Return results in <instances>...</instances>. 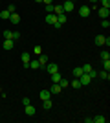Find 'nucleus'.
Here are the masks:
<instances>
[{
  "instance_id": "obj_1",
  "label": "nucleus",
  "mask_w": 110,
  "mask_h": 123,
  "mask_svg": "<svg viewBox=\"0 0 110 123\" xmlns=\"http://www.w3.org/2000/svg\"><path fill=\"white\" fill-rule=\"evenodd\" d=\"M92 15V7L90 6H81L79 7V17H83V18H86V17Z\"/></svg>"
},
{
  "instance_id": "obj_2",
  "label": "nucleus",
  "mask_w": 110,
  "mask_h": 123,
  "mask_svg": "<svg viewBox=\"0 0 110 123\" xmlns=\"http://www.w3.org/2000/svg\"><path fill=\"white\" fill-rule=\"evenodd\" d=\"M63 9H64V13H72V11L75 9V2H73V0H66L63 4Z\"/></svg>"
},
{
  "instance_id": "obj_3",
  "label": "nucleus",
  "mask_w": 110,
  "mask_h": 123,
  "mask_svg": "<svg viewBox=\"0 0 110 123\" xmlns=\"http://www.w3.org/2000/svg\"><path fill=\"white\" fill-rule=\"evenodd\" d=\"M81 68H83V72H84V74H88V75L92 77V79H94V77L97 75V72H95L94 68H92V64H83Z\"/></svg>"
},
{
  "instance_id": "obj_4",
  "label": "nucleus",
  "mask_w": 110,
  "mask_h": 123,
  "mask_svg": "<svg viewBox=\"0 0 110 123\" xmlns=\"http://www.w3.org/2000/svg\"><path fill=\"white\" fill-rule=\"evenodd\" d=\"M79 81H81V86H86V85H90V81H92V77L88 75V74H83L81 77H77Z\"/></svg>"
},
{
  "instance_id": "obj_5",
  "label": "nucleus",
  "mask_w": 110,
  "mask_h": 123,
  "mask_svg": "<svg viewBox=\"0 0 110 123\" xmlns=\"http://www.w3.org/2000/svg\"><path fill=\"white\" fill-rule=\"evenodd\" d=\"M46 72L52 75V74H55V72H59V66L55 64V62H48L46 64Z\"/></svg>"
},
{
  "instance_id": "obj_6",
  "label": "nucleus",
  "mask_w": 110,
  "mask_h": 123,
  "mask_svg": "<svg viewBox=\"0 0 110 123\" xmlns=\"http://www.w3.org/2000/svg\"><path fill=\"white\" fill-rule=\"evenodd\" d=\"M39 98L42 99V101H46V99L52 98V92H50V88H44V90H41V94H39Z\"/></svg>"
},
{
  "instance_id": "obj_7",
  "label": "nucleus",
  "mask_w": 110,
  "mask_h": 123,
  "mask_svg": "<svg viewBox=\"0 0 110 123\" xmlns=\"http://www.w3.org/2000/svg\"><path fill=\"white\" fill-rule=\"evenodd\" d=\"M55 22H57V15H55V13H46V24H55Z\"/></svg>"
},
{
  "instance_id": "obj_8",
  "label": "nucleus",
  "mask_w": 110,
  "mask_h": 123,
  "mask_svg": "<svg viewBox=\"0 0 110 123\" xmlns=\"http://www.w3.org/2000/svg\"><path fill=\"white\" fill-rule=\"evenodd\" d=\"M97 13H99V17H101V18H108L110 9H108V7H99V9H97Z\"/></svg>"
},
{
  "instance_id": "obj_9",
  "label": "nucleus",
  "mask_w": 110,
  "mask_h": 123,
  "mask_svg": "<svg viewBox=\"0 0 110 123\" xmlns=\"http://www.w3.org/2000/svg\"><path fill=\"white\" fill-rule=\"evenodd\" d=\"M20 59H22V62H24V66L28 68V62L31 61V53H28V51H24V53L20 55Z\"/></svg>"
},
{
  "instance_id": "obj_10",
  "label": "nucleus",
  "mask_w": 110,
  "mask_h": 123,
  "mask_svg": "<svg viewBox=\"0 0 110 123\" xmlns=\"http://www.w3.org/2000/svg\"><path fill=\"white\" fill-rule=\"evenodd\" d=\"M13 46H15L13 39H4V50H13Z\"/></svg>"
},
{
  "instance_id": "obj_11",
  "label": "nucleus",
  "mask_w": 110,
  "mask_h": 123,
  "mask_svg": "<svg viewBox=\"0 0 110 123\" xmlns=\"http://www.w3.org/2000/svg\"><path fill=\"white\" fill-rule=\"evenodd\" d=\"M9 22L11 24H18V22H20V15H18V13H11V17H9Z\"/></svg>"
},
{
  "instance_id": "obj_12",
  "label": "nucleus",
  "mask_w": 110,
  "mask_h": 123,
  "mask_svg": "<svg viewBox=\"0 0 110 123\" xmlns=\"http://www.w3.org/2000/svg\"><path fill=\"white\" fill-rule=\"evenodd\" d=\"M53 13H55V15H63V13H64L63 4H53Z\"/></svg>"
},
{
  "instance_id": "obj_13",
  "label": "nucleus",
  "mask_w": 110,
  "mask_h": 123,
  "mask_svg": "<svg viewBox=\"0 0 110 123\" xmlns=\"http://www.w3.org/2000/svg\"><path fill=\"white\" fill-rule=\"evenodd\" d=\"M61 90H63V88H61V85H59V83H53L52 86H50V92H52V94H59Z\"/></svg>"
},
{
  "instance_id": "obj_14",
  "label": "nucleus",
  "mask_w": 110,
  "mask_h": 123,
  "mask_svg": "<svg viewBox=\"0 0 110 123\" xmlns=\"http://www.w3.org/2000/svg\"><path fill=\"white\" fill-rule=\"evenodd\" d=\"M37 61H39V64H41V66H46V64H48V57L44 55V53H41V55H39V59H37Z\"/></svg>"
},
{
  "instance_id": "obj_15",
  "label": "nucleus",
  "mask_w": 110,
  "mask_h": 123,
  "mask_svg": "<svg viewBox=\"0 0 110 123\" xmlns=\"http://www.w3.org/2000/svg\"><path fill=\"white\" fill-rule=\"evenodd\" d=\"M28 68H33V70H37V68H41V64H39V61H37V59H31V61L28 62Z\"/></svg>"
},
{
  "instance_id": "obj_16",
  "label": "nucleus",
  "mask_w": 110,
  "mask_h": 123,
  "mask_svg": "<svg viewBox=\"0 0 110 123\" xmlns=\"http://www.w3.org/2000/svg\"><path fill=\"white\" fill-rule=\"evenodd\" d=\"M9 17H11V13L7 9H2V11H0V18H2V20H9Z\"/></svg>"
},
{
  "instance_id": "obj_17",
  "label": "nucleus",
  "mask_w": 110,
  "mask_h": 123,
  "mask_svg": "<svg viewBox=\"0 0 110 123\" xmlns=\"http://www.w3.org/2000/svg\"><path fill=\"white\" fill-rule=\"evenodd\" d=\"M72 74H73V77H81L84 72H83V68H81V66H75V68H73V72H72Z\"/></svg>"
},
{
  "instance_id": "obj_18",
  "label": "nucleus",
  "mask_w": 110,
  "mask_h": 123,
  "mask_svg": "<svg viewBox=\"0 0 110 123\" xmlns=\"http://www.w3.org/2000/svg\"><path fill=\"white\" fill-rule=\"evenodd\" d=\"M66 20H68V17L64 15V13H63V15H57V24H59V26H63Z\"/></svg>"
},
{
  "instance_id": "obj_19",
  "label": "nucleus",
  "mask_w": 110,
  "mask_h": 123,
  "mask_svg": "<svg viewBox=\"0 0 110 123\" xmlns=\"http://www.w3.org/2000/svg\"><path fill=\"white\" fill-rule=\"evenodd\" d=\"M95 44H97V46H105V35H97L95 37Z\"/></svg>"
},
{
  "instance_id": "obj_20",
  "label": "nucleus",
  "mask_w": 110,
  "mask_h": 123,
  "mask_svg": "<svg viewBox=\"0 0 110 123\" xmlns=\"http://www.w3.org/2000/svg\"><path fill=\"white\" fill-rule=\"evenodd\" d=\"M26 114H28V116H33V114H35V107H33L31 103L26 105Z\"/></svg>"
},
{
  "instance_id": "obj_21",
  "label": "nucleus",
  "mask_w": 110,
  "mask_h": 123,
  "mask_svg": "<svg viewBox=\"0 0 110 123\" xmlns=\"http://www.w3.org/2000/svg\"><path fill=\"white\" fill-rule=\"evenodd\" d=\"M61 79H63V75H61V74H59V72L52 74V81H53V83H59V81H61Z\"/></svg>"
},
{
  "instance_id": "obj_22",
  "label": "nucleus",
  "mask_w": 110,
  "mask_h": 123,
  "mask_svg": "<svg viewBox=\"0 0 110 123\" xmlns=\"http://www.w3.org/2000/svg\"><path fill=\"white\" fill-rule=\"evenodd\" d=\"M97 75H99L101 79H105V81H108V79H110V74L106 72V70H103V72H99V74H97Z\"/></svg>"
},
{
  "instance_id": "obj_23",
  "label": "nucleus",
  "mask_w": 110,
  "mask_h": 123,
  "mask_svg": "<svg viewBox=\"0 0 110 123\" xmlns=\"http://www.w3.org/2000/svg\"><path fill=\"white\" fill-rule=\"evenodd\" d=\"M52 105H53V103L50 101V99H46V101H42V108H44V110H50V108H52Z\"/></svg>"
},
{
  "instance_id": "obj_24",
  "label": "nucleus",
  "mask_w": 110,
  "mask_h": 123,
  "mask_svg": "<svg viewBox=\"0 0 110 123\" xmlns=\"http://www.w3.org/2000/svg\"><path fill=\"white\" fill-rule=\"evenodd\" d=\"M70 86H73V88H81V81H79L77 77H75V79H73V81L70 83Z\"/></svg>"
},
{
  "instance_id": "obj_25",
  "label": "nucleus",
  "mask_w": 110,
  "mask_h": 123,
  "mask_svg": "<svg viewBox=\"0 0 110 123\" xmlns=\"http://www.w3.org/2000/svg\"><path fill=\"white\" fill-rule=\"evenodd\" d=\"M59 85H61V88H68L70 86V81H68V79H61Z\"/></svg>"
},
{
  "instance_id": "obj_26",
  "label": "nucleus",
  "mask_w": 110,
  "mask_h": 123,
  "mask_svg": "<svg viewBox=\"0 0 110 123\" xmlns=\"http://www.w3.org/2000/svg\"><path fill=\"white\" fill-rule=\"evenodd\" d=\"M94 121L95 123H106V118H105V116H95Z\"/></svg>"
},
{
  "instance_id": "obj_27",
  "label": "nucleus",
  "mask_w": 110,
  "mask_h": 123,
  "mask_svg": "<svg viewBox=\"0 0 110 123\" xmlns=\"http://www.w3.org/2000/svg\"><path fill=\"white\" fill-rule=\"evenodd\" d=\"M11 39H13V41H18V39H20V33H18V31H11Z\"/></svg>"
},
{
  "instance_id": "obj_28",
  "label": "nucleus",
  "mask_w": 110,
  "mask_h": 123,
  "mask_svg": "<svg viewBox=\"0 0 110 123\" xmlns=\"http://www.w3.org/2000/svg\"><path fill=\"white\" fill-rule=\"evenodd\" d=\"M101 2V7H108L110 9V0H99Z\"/></svg>"
},
{
  "instance_id": "obj_29",
  "label": "nucleus",
  "mask_w": 110,
  "mask_h": 123,
  "mask_svg": "<svg viewBox=\"0 0 110 123\" xmlns=\"http://www.w3.org/2000/svg\"><path fill=\"white\" fill-rule=\"evenodd\" d=\"M101 26H103L105 30H108V28H110V22H108V18H103V22H101Z\"/></svg>"
},
{
  "instance_id": "obj_30",
  "label": "nucleus",
  "mask_w": 110,
  "mask_h": 123,
  "mask_svg": "<svg viewBox=\"0 0 110 123\" xmlns=\"http://www.w3.org/2000/svg\"><path fill=\"white\" fill-rule=\"evenodd\" d=\"M33 53H35V55L39 57V55L42 53V48H41V46H35V48H33Z\"/></svg>"
},
{
  "instance_id": "obj_31",
  "label": "nucleus",
  "mask_w": 110,
  "mask_h": 123,
  "mask_svg": "<svg viewBox=\"0 0 110 123\" xmlns=\"http://www.w3.org/2000/svg\"><path fill=\"white\" fill-rule=\"evenodd\" d=\"M103 68H105L106 72L110 70V59H106V61H103Z\"/></svg>"
},
{
  "instance_id": "obj_32",
  "label": "nucleus",
  "mask_w": 110,
  "mask_h": 123,
  "mask_svg": "<svg viewBox=\"0 0 110 123\" xmlns=\"http://www.w3.org/2000/svg\"><path fill=\"white\" fill-rule=\"evenodd\" d=\"M101 59H103V61L110 59V53H108V51H101Z\"/></svg>"
},
{
  "instance_id": "obj_33",
  "label": "nucleus",
  "mask_w": 110,
  "mask_h": 123,
  "mask_svg": "<svg viewBox=\"0 0 110 123\" xmlns=\"http://www.w3.org/2000/svg\"><path fill=\"white\" fill-rule=\"evenodd\" d=\"M7 11H9V13H15V11H17L15 4H9V6H7Z\"/></svg>"
},
{
  "instance_id": "obj_34",
  "label": "nucleus",
  "mask_w": 110,
  "mask_h": 123,
  "mask_svg": "<svg viewBox=\"0 0 110 123\" xmlns=\"http://www.w3.org/2000/svg\"><path fill=\"white\" fill-rule=\"evenodd\" d=\"M46 13H53V4H46Z\"/></svg>"
},
{
  "instance_id": "obj_35",
  "label": "nucleus",
  "mask_w": 110,
  "mask_h": 123,
  "mask_svg": "<svg viewBox=\"0 0 110 123\" xmlns=\"http://www.w3.org/2000/svg\"><path fill=\"white\" fill-rule=\"evenodd\" d=\"M4 39H11V31H9V30L4 31Z\"/></svg>"
},
{
  "instance_id": "obj_36",
  "label": "nucleus",
  "mask_w": 110,
  "mask_h": 123,
  "mask_svg": "<svg viewBox=\"0 0 110 123\" xmlns=\"http://www.w3.org/2000/svg\"><path fill=\"white\" fill-rule=\"evenodd\" d=\"M29 103H31V101H29V98H24V99H22V105H24V107H26V105H29Z\"/></svg>"
},
{
  "instance_id": "obj_37",
  "label": "nucleus",
  "mask_w": 110,
  "mask_h": 123,
  "mask_svg": "<svg viewBox=\"0 0 110 123\" xmlns=\"http://www.w3.org/2000/svg\"><path fill=\"white\" fill-rule=\"evenodd\" d=\"M105 46H106V48L110 46V37H105Z\"/></svg>"
},
{
  "instance_id": "obj_38",
  "label": "nucleus",
  "mask_w": 110,
  "mask_h": 123,
  "mask_svg": "<svg viewBox=\"0 0 110 123\" xmlns=\"http://www.w3.org/2000/svg\"><path fill=\"white\" fill-rule=\"evenodd\" d=\"M44 4H53V0H42Z\"/></svg>"
},
{
  "instance_id": "obj_39",
  "label": "nucleus",
  "mask_w": 110,
  "mask_h": 123,
  "mask_svg": "<svg viewBox=\"0 0 110 123\" xmlns=\"http://www.w3.org/2000/svg\"><path fill=\"white\" fill-rule=\"evenodd\" d=\"M90 2H92V4H95V2H97V0H90Z\"/></svg>"
},
{
  "instance_id": "obj_40",
  "label": "nucleus",
  "mask_w": 110,
  "mask_h": 123,
  "mask_svg": "<svg viewBox=\"0 0 110 123\" xmlns=\"http://www.w3.org/2000/svg\"><path fill=\"white\" fill-rule=\"evenodd\" d=\"M35 2H42V0H35Z\"/></svg>"
}]
</instances>
